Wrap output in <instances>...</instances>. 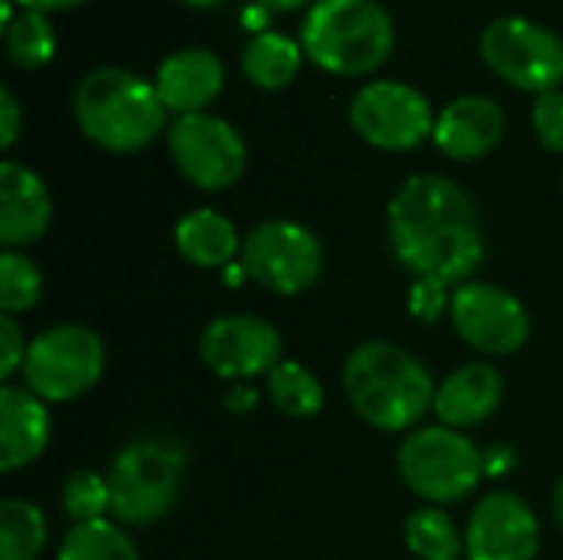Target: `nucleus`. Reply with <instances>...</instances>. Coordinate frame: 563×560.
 I'll return each mask as SVG.
<instances>
[{
    "label": "nucleus",
    "instance_id": "1",
    "mask_svg": "<svg viewBox=\"0 0 563 560\" xmlns=\"http://www.w3.org/2000/svg\"><path fill=\"white\" fill-rule=\"evenodd\" d=\"M389 244L399 264L439 290L462 287L485 264V234L468 191L445 175H412L389 201Z\"/></svg>",
    "mask_w": 563,
    "mask_h": 560
},
{
    "label": "nucleus",
    "instance_id": "2",
    "mask_svg": "<svg viewBox=\"0 0 563 560\" xmlns=\"http://www.w3.org/2000/svg\"><path fill=\"white\" fill-rule=\"evenodd\" d=\"M343 389L356 416L383 432L412 429L435 406L429 366L389 340L360 343L343 366Z\"/></svg>",
    "mask_w": 563,
    "mask_h": 560
},
{
    "label": "nucleus",
    "instance_id": "3",
    "mask_svg": "<svg viewBox=\"0 0 563 560\" xmlns=\"http://www.w3.org/2000/svg\"><path fill=\"white\" fill-rule=\"evenodd\" d=\"M165 102L155 83L122 66L89 69L73 92V116L89 142L106 152H139L165 129Z\"/></svg>",
    "mask_w": 563,
    "mask_h": 560
},
{
    "label": "nucleus",
    "instance_id": "4",
    "mask_svg": "<svg viewBox=\"0 0 563 560\" xmlns=\"http://www.w3.org/2000/svg\"><path fill=\"white\" fill-rule=\"evenodd\" d=\"M300 46L333 76H366L393 56L396 26L379 0H317L300 23Z\"/></svg>",
    "mask_w": 563,
    "mask_h": 560
},
{
    "label": "nucleus",
    "instance_id": "5",
    "mask_svg": "<svg viewBox=\"0 0 563 560\" xmlns=\"http://www.w3.org/2000/svg\"><path fill=\"white\" fill-rule=\"evenodd\" d=\"M396 465L409 492L429 505L465 502L485 475L482 449L465 432L449 426H426L409 432L399 446Z\"/></svg>",
    "mask_w": 563,
    "mask_h": 560
},
{
    "label": "nucleus",
    "instance_id": "6",
    "mask_svg": "<svg viewBox=\"0 0 563 560\" xmlns=\"http://www.w3.org/2000/svg\"><path fill=\"white\" fill-rule=\"evenodd\" d=\"M185 479V455L168 439H135L129 442L109 472L112 515L119 525H155L162 521L178 495Z\"/></svg>",
    "mask_w": 563,
    "mask_h": 560
},
{
    "label": "nucleus",
    "instance_id": "7",
    "mask_svg": "<svg viewBox=\"0 0 563 560\" xmlns=\"http://www.w3.org/2000/svg\"><path fill=\"white\" fill-rule=\"evenodd\" d=\"M102 370V337L82 323H59L30 340L20 376L43 403H73L99 383Z\"/></svg>",
    "mask_w": 563,
    "mask_h": 560
},
{
    "label": "nucleus",
    "instance_id": "8",
    "mask_svg": "<svg viewBox=\"0 0 563 560\" xmlns=\"http://www.w3.org/2000/svg\"><path fill=\"white\" fill-rule=\"evenodd\" d=\"M488 69L525 92H551L563 83V40L528 17H498L478 40Z\"/></svg>",
    "mask_w": 563,
    "mask_h": 560
},
{
    "label": "nucleus",
    "instance_id": "9",
    "mask_svg": "<svg viewBox=\"0 0 563 560\" xmlns=\"http://www.w3.org/2000/svg\"><path fill=\"white\" fill-rule=\"evenodd\" d=\"M241 264L247 277L280 297H297L310 290L323 274L320 238L297 221H264L241 248Z\"/></svg>",
    "mask_w": 563,
    "mask_h": 560
},
{
    "label": "nucleus",
    "instance_id": "10",
    "mask_svg": "<svg viewBox=\"0 0 563 560\" xmlns=\"http://www.w3.org/2000/svg\"><path fill=\"white\" fill-rule=\"evenodd\" d=\"M168 149L185 182L201 191H224L241 182L247 168V145L241 132L211 112L178 116L168 129Z\"/></svg>",
    "mask_w": 563,
    "mask_h": 560
},
{
    "label": "nucleus",
    "instance_id": "11",
    "mask_svg": "<svg viewBox=\"0 0 563 560\" xmlns=\"http://www.w3.org/2000/svg\"><path fill=\"white\" fill-rule=\"evenodd\" d=\"M350 122L360 139L386 152H409L435 132L429 99L399 79H373L350 102Z\"/></svg>",
    "mask_w": 563,
    "mask_h": 560
},
{
    "label": "nucleus",
    "instance_id": "12",
    "mask_svg": "<svg viewBox=\"0 0 563 560\" xmlns=\"http://www.w3.org/2000/svg\"><path fill=\"white\" fill-rule=\"evenodd\" d=\"M449 314L455 333L488 356H511L531 337V317L525 304L498 284L468 281L455 287Z\"/></svg>",
    "mask_w": 563,
    "mask_h": 560
},
{
    "label": "nucleus",
    "instance_id": "13",
    "mask_svg": "<svg viewBox=\"0 0 563 560\" xmlns=\"http://www.w3.org/2000/svg\"><path fill=\"white\" fill-rule=\"evenodd\" d=\"M280 330L251 314H228L205 327L201 360L221 380H254L267 376L280 363Z\"/></svg>",
    "mask_w": 563,
    "mask_h": 560
},
{
    "label": "nucleus",
    "instance_id": "14",
    "mask_svg": "<svg viewBox=\"0 0 563 560\" xmlns=\"http://www.w3.org/2000/svg\"><path fill=\"white\" fill-rule=\"evenodd\" d=\"M541 548V525L531 505L511 492L482 498L465 528L468 560H534Z\"/></svg>",
    "mask_w": 563,
    "mask_h": 560
},
{
    "label": "nucleus",
    "instance_id": "15",
    "mask_svg": "<svg viewBox=\"0 0 563 560\" xmlns=\"http://www.w3.org/2000/svg\"><path fill=\"white\" fill-rule=\"evenodd\" d=\"M53 224V198L43 178L13 162H0V244L3 251H20L36 244Z\"/></svg>",
    "mask_w": 563,
    "mask_h": 560
},
{
    "label": "nucleus",
    "instance_id": "16",
    "mask_svg": "<svg viewBox=\"0 0 563 560\" xmlns=\"http://www.w3.org/2000/svg\"><path fill=\"white\" fill-rule=\"evenodd\" d=\"M435 145L455 162H475L505 139V109L488 96H459L435 116Z\"/></svg>",
    "mask_w": 563,
    "mask_h": 560
},
{
    "label": "nucleus",
    "instance_id": "17",
    "mask_svg": "<svg viewBox=\"0 0 563 560\" xmlns=\"http://www.w3.org/2000/svg\"><path fill=\"white\" fill-rule=\"evenodd\" d=\"M155 89L165 109L178 116L205 112L224 89V63L205 46H185L168 53L155 69Z\"/></svg>",
    "mask_w": 563,
    "mask_h": 560
},
{
    "label": "nucleus",
    "instance_id": "18",
    "mask_svg": "<svg viewBox=\"0 0 563 560\" xmlns=\"http://www.w3.org/2000/svg\"><path fill=\"white\" fill-rule=\"evenodd\" d=\"M49 413L26 386L0 389V469L16 472L33 465L49 446Z\"/></svg>",
    "mask_w": 563,
    "mask_h": 560
},
{
    "label": "nucleus",
    "instance_id": "19",
    "mask_svg": "<svg viewBox=\"0 0 563 560\" xmlns=\"http://www.w3.org/2000/svg\"><path fill=\"white\" fill-rule=\"evenodd\" d=\"M505 399V380L488 363L459 366L439 389H435V416L449 429H472L488 422Z\"/></svg>",
    "mask_w": 563,
    "mask_h": 560
},
{
    "label": "nucleus",
    "instance_id": "20",
    "mask_svg": "<svg viewBox=\"0 0 563 560\" xmlns=\"http://www.w3.org/2000/svg\"><path fill=\"white\" fill-rule=\"evenodd\" d=\"M175 248L195 267H231L244 248L231 218L214 208H195L175 224Z\"/></svg>",
    "mask_w": 563,
    "mask_h": 560
},
{
    "label": "nucleus",
    "instance_id": "21",
    "mask_svg": "<svg viewBox=\"0 0 563 560\" xmlns=\"http://www.w3.org/2000/svg\"><path fill=\"white\" fill-rule=\"evenodd\" d=\"M303 46L277 30L254 33L241 50V69L257 89H284L303 66Z\"/></svg>",
    "mask_w": 563,
    "mask_h": 560
},
{
    "label": "nucleus",
    "instance_id": "22",
    "mask_svg": "<svg viewBox=\"0 0 563 560\" xmlns=\"http://www.w3.org/2000/svg\"><path fill=\"white\" fill-rule=\"evenodd\" d=\"M267 396L271 403L294 419H310L323 409V383L294 360H280L271 373H267Z\"/></svg>",
    "mask_w": 563,
    "mask_h": 560
},
{
    "label": "nucleus",
    "instance_id": "23",
    "mask_svg": "<svg viewBox=\"0 0 563 560\" xmlns=\"http://www.w3.org/2000/svg\"><path fill=\"white\" fill-rule=\"evenodd\" d=\"M3 46L13 66L20 69H40L56 53V30L43 10L23 7L7 26H3Z\"/></svg>",
    "mask_w": 563,
    "mask_h": 560
},
{
    "label": "nucleus",
    "instance_id": "24",
    "mask_svg": "<svg viewBox=\"0 0 563 560\" xmlns=\"http://www.w3.org/2000/svg\"><path fill=\"white\" fill-rule=\"evenodd\" d=\"M46 545V518L26 498L0 505V560H36Z\"/></svg>",
    "mask_w": 563,
    "mask_h": 560
},
{
    "label": "nucleus",
    "instance_id": "25",
    "mask_svg": "<svg viewBox=\"0 0 563 560\" xmlns=\"http://www.w3.org/2000/svg\"><path fill=\"white\" fill-rule=\"evenodd\" d=\"M56 560H139V548L115 521L73 525V531L59 541Z\"/></svg>",
    "mask_w": 563,
    "mask_h": 560
},
{
    "label": "nucleus",
    "instance_id": "26",
    "mask_svg": "<svg viewBox=\"0 0 563 560\" xmlns=\"http://www.w3.org/2000/svg\"><path fill=\"white\" fill-rule=\"evenodd\" d=\"M406 545L419 560H459L465 551V535L442 508H419L406 521Z\"/></svg>",
    "mask_w": 563,
    "mask_h": 560
},
{
    "label": "nucleus",
    "instance_id": "27",
    "mask_svg": "<svg viewBox=\"0 0 563 560\" xmlns=\"http://www.w3.org/2000/svg\"><path fill=\"white\" fill-rule=\"evenodd\" d=\"M43 294V274L40 267L20 254V251H3L0 254V310L16 317L36 307Z\"/></svg>",
    "mask_w": 563,
    "mask_h": 560
},
{
    "label": "nucleus",
    "instance_id": "28",
    "mask_svg": "<svg viewBox=\"0 0 563 560\" xmlns=\"http://www.w3.org/2000/svg\"><path fill=\"white\" fill-rule=\"evenodd\" d=\"M63 508L73 518V525H92L106 521V512H112V492L109 479H102L92 469L73 472L63 485Z\"/></svg>",
    "mask_w": 563,
    "mask_h": 560
},
{
    "label": "nucleus",
    "instance_id": "29",
    "mask_svg": "<svg viewBox=\"0 0 563 560\" xmlns=\"http://www.w3.org/2000/svg\"><path fill=\"white\" fill-rule=\"evenodd\" d=\"M531 122H534V132H538V139H541V145H544V149H551V152H563V92L561 89L541 92V96L534 99Z\"/></svg>",
    "mask_w": 563,
    "mask_h": 560
},
{
    "label": "nucleus",
    "instance_id": "30",
    "mask_svg": "<svg viewBox=\"0 0 563 560\" xmlns=\"http://www.w3.org/2000/svg\"><path fill=\"white\" fill-rule=\"evenodd\" d=\"M26 350H30V343L23 340V330H20L16 317L3 314L0 317V376L3 380L16 376L23 370Z\"/></svg>",
    "mask_w": 563,
    "mask_h": 560
},
{
    "label": "nucleus",
    "instance_id": "31",
    "mask_svg": "<svg viewBox=\"0 0 563 560\" xmlns=\"http://www.w3.org/2000/svg\"><path fill=\"white\" fill-rule=\"evenodd\" d=\"M20 135V106L13 99V92L3 86L0 89V145L10 149Z\"/></svg>",
    "mask_w": 563,
    "mask_h": 560
},
{
    "label": "nucleus",
    "instance_id": "32",
    "mask_svg": "<svg viewBox=\"0 0 563 560\" xmlns=\"http://www.w3.org/2000/svg\"><path fill=\"white\" fill-rule=\"evenodd\" d=\"M482 455H485V475H498V472L505 475V472L515 469V452L508 446H495V449H488Z\"/></svg>",
    "mask_w": 563,
    "mask_h": 560
},
{
    "label": "nucleus",
    "instance_id": "33",
    "mask_svg": "<svg viewBox=\"0 0 563 560\" xmlns=\"http://www.w3.org/2000/svg\"><path fill=\"white\" fill-rule=\"evenodd\" d=\"M20 7H30V10H43V13H49V10H69V7H79V3H86V0H16Z\"/></svg>",
    "mask_w": 563,
    "mask_h": 560
},
{
    "label": "nucleus",
    "instance_id": "34",
    "mask_svg": "<svg viewBox=\"0 0 563 560\" xmlns=\"http://www.w3.org/2000/svg\"><path fill=\"white\" fill-rule=\"evenodd\" d=\"M264 3V10H297V7H313L317 0H261Z\"/></svg>",
    "mask_w": 563,
    "mask_h": 560
},
{
    "label": "nucleus",
    "instance_id": "35",
    "mask_svg": "<svg viewBox=\"0 0 563 560\" xmlns=\"http://www.w3.org/2000/svg\"><path fill=\"white\" fill-rule=\"evenodd\" d=\"M551 512H554V521L563 528V479L558 482V488H554V498H551Z\"/></svg>",
    "mask_w": 563,
    "mask_h": 560
},
{
    "label": "nucleus",
    "instance_id": "36",
    "mask_svg": "<svg viewBox=\"0 0 563 560\" xmlns=\"http://www.w3.org/2000/svg\"><path fill=\"white\" fill-rule=\"evenodd\" d=\"M181 3H188V7H218L224 0H181Z\"/></svg>",
    "mask_w": 563,
    "mask_h": 560
}]
</instances>
